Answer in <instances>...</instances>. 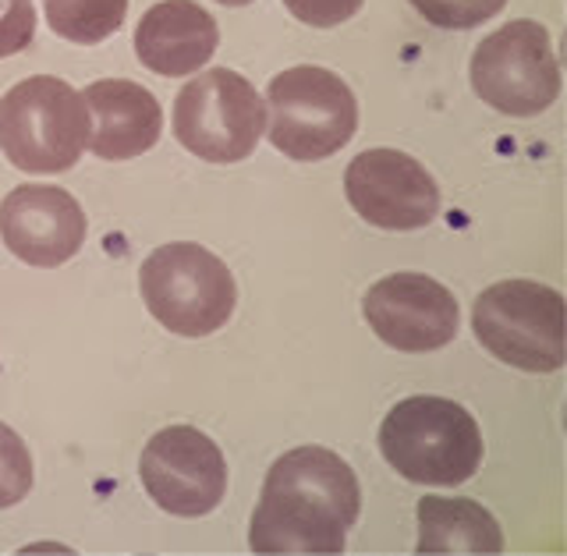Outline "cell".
Masks as SVG:
<instances>
[{"mask_svg": "<svg viewBox=\"0 0 567 556\" xmlns=\"http://www.w3.org/2000/svg\"><path fill=\"white\" fill-rule=\"evenodd\" d=\"M362 514L351 464L327 446H298L270 464L248 528L252 553H344Z\"/></svg>", "mask_w": 567, "mask_h": 556, "instance_id": "cell-1", "label": "cell"}, {"mask_svg": "<svg viewBox=\"0 0 567 556\" xmlns=\"http://www.w3.org/2000/svg\"><path fill=\"white\" fill-rule=\"evenodd\" d=\"M380 451L415 486H461L483 464V429L457 401L404 398L380 425Z\"/></svg>", "mask_w": 567, "mask_h": 556, "instance_id": "cell-2", "label": "cell"}, {"mask_svg": "<svg viewBox=\"0 0 567 556\" xmlns=\"http://www.w3.org/2000/svg\"><path fill=\"white\" fill-rule=\"evenodd\" d=\"M93 138L85 96L64 79L32 75L0 96V150L18 171L61 174Z\"/></svg>", "mask_w": 567, "mask_h": 556, "instance_id": "cell-3", "label": "cell"}, {"mask_svg": "<svg viewBox=\"0 0 567 556\" xmlns=\"http://www.w3.org/2000/svg\"><path fill=\"white\" fill-rule=\"evenodd\" d=\"M150 316L177 337H209L235 316L238 287L227 262L195 241L159 245L138 270Z\"/></svg>", "mask_w": 567, "mask_h": 556, "instance_id": "cell-4", "label": "cell"}, {"mask_svg": "<svg viewBox=\"0 0 567 556\" xmlns=\"http://www.w3.org/2000/svg\"><path fill=\"white\" fill-rule=\"evenodd\" d=\"M266 128L270 146L284 156L312 164L344 150L359 128V100L341 75L298 64L274 75L266 89Z\"/></svg>", "mask_w": 567, "mask_h": 556, "instance_id": "cell-5", "label": "cell"}, {"mask_svg": "<svg viewBox=\"0 0 567 556\" xmlns=\"http://www.w3.org/2000/svg\"><path fill=\"white\" fill-rule=\"evenodd\" d=\"M564 295L536 280H501L475 298L472 330L493 358L522 372H557L564 348Z\"/></svg>", "mask_w": 567, "mask_h": 556, "instance_id": "cell-6", "label": "cell"}, {"mask_svg": "<svg viewBox=\"0 0 567 556\" xmlns=\"http://www.w3.org/2000/svg\"><path fill=\"white\" fill-rule=\"evenodd\" d=\"M266 128V103L245 75L209 68L195 75L174 100L177 142L209 164H238L252 156Z\"/></svg>", "mask_w": 567, "mask_h": 556, "instance_id": "cell-7", "label": "cell"}, {"mask_svg": "<svg viewBox=\"0 0 567 556\" xmlns=\"http://www.w3.org/2000/svg\"><path fill=\"white\" fill-rule=\"evenodd\" d=\"M472 89L507 117H536L560 96V64L539 22H507L472 53Z\"/></svg>", "mask_w": 567, "mask_h": 556, "instance_id": "cell-8", "label": "cell"}, {"mask_svg": "<svg viewBox=\"0 0 567 556\" xmlns=\"http://www.w3.org/2000/svg\"><path fill=\"white\" fill-rule=\"evenodd\" d=\"M150 500L174 517H203L227 496V461L220 446L192 425H171L146 443L138 461Z\"/></svg>", "mask_w": 567, "mask_h": 556, "instance_id": "cell-9", "label": "cell"}, {"mask_svg": "<svg viewBox=\"0 0 567 556\" xmlns=\"http://www.w3.org/2000/svg\"><path fill=\"white\" fill-rule=\"evenodd\" d=\"M344 195L359 217L380 230H419L436 220L440 188L415 156L365 150L344 171Z\"/></svg>", "mask_w": 567, "mask_h": 556, "instance_id": "cell-10", "label": "cell"}, {"mask_svg": "<svg viewBox=\"0 0 567 556\" xmlns=\"http://www.w3.org/2000/svg\"><path fill=\"white\" fill-rule=\"evenodd\" d=\"M365 322L386 348L422 354L440 351L457 337V298L425 274H390L362 298Z\"/></svg>", "mask_w": 567, "mask_h": 556, "instance_id": "cell-11", "label": "cell"}, {"mask_svg": "<svg viewBox=\"0 0 567 556\" xmlns=\"http://www.w3.org/2000/svg\"><path fill=\"white\" fill-rule=\"evenodd\" d=\"M0 238L25 266L53 270L85 245V209L58 185H22L0 203Z\"/></svg>", "mask_w": 567, "mask_h": 556, "instance_id": "cell-12", "label": "cell"}, {"mask_svg": "<svg viewBox=\"0 0 567 556\" xmlns=\"http://www.w3.org/2000/svg\"><path fill=\"white\" fill-rule=\"evenodd\" d=\"M82 96L93 117L89 150L100 159H135L159 142L164 111L146 85L128 79H100Z\"/></svg>", "mask_w": 567, "mask_h": 556, "instance_id": "cell-13", "label": "cell"}, {"mask_svg": "<svg viewBox=\"0 0 567 556\" xmlns=\"http://www.w3.org/2000/svg\"><path fill=\"white\" fill-rule=\"evenodd\" d=\"M220 43L217 18L192 0H159L135 29V53L156 75H195Z\"/></svg>", "mask_w": 567, "mask_h": 556, "instance_id": "cell-14", "label": "cell"}, {"mask_svg": "<svg viewBox=\"0 0 567 556\" xmlns=\"http://www.w3.org/2000/svg\"><path fill=\"white\" fill-rule=\"evenodd\" d=\"M419 553H504V532L496 517L468 496L419 500Z\"/></svg>", "mask_w": 567, "mask_h": 556, "instance_id": "cell-15", "label": "cell"}, {"mask_svg": "<svg viewBox=\"0 0 567 556\" xmlns=\"http://www.w3.org/2000/svg\"><path fill=\"white\" fill-rule=\"evenodd\" d=\"M47 22L68 43L96 47L124 25L128 0H47Z\"/></svg>", "mask_w": 567, "mask_h": 556, "instance_id": "cell-16", "label": "cell"}, {"mask_svg": "<svg viewBox=\"0 0 567 556\" xmlns=\"http://www.w3.org/2000/svg\"><path fill=\"white\" fill-rule=\"evenodd\" d=\"M32 490V457L25 440L0 422V511L22 504Z\"/></svg>", "mask_w": 567, "mask_h": 556, "instance_id": "cell-17", "label": "cell"}, {"mask_svg": "<svg viewBox=\"0 0 567 556\" xmlns=\"http://www.w3.org/2000/svg\"><path fill=\"white\" fill-rule=\"evenodd\" d=\"M425 22L440 29H475L501 14L507 0H408Z\"/></svg>", "mask_w": 567, "mask_h": 556, "instance_id": "cell-18", "label": "cell"}, {"mask_svg": "<svg viewBox=\"0 0 567 556\" xmlns=\"http://www.w3.org/2000/svg\"><path fill=\"white\" fill-rule=\"evenodd\" d=\"M35 35L32 0H0V58L25 50Z\"/></svg>", "mask_w": 567, "mask_h": 556, "instance_id": "cell-19", "label": "cell"}, {"mask_svg": "<svg viewBox=\"0 0 567 556\" xmlns=\"http://www.w3.org/2000/svg\"><path fill=\"white\" fill-rule=\"evenodd\" d=\"M365 0H284V8H288L298 22H306L312 29H333L348 22L362 11Z\"/></svg>", "mask_w": 567, "mask_h": 556, "instance_id": "cell-20", "label": "cell"}, {"mask_svg": "<svg viewBox=\"0 0 567 556\" xmlns=\"http://www.w3.org/2000/svg\"><path fill=\"white\" fill-rule=\"evenodd\" d=\"M217 4H227V8H245V4H252V0H217Z\"/></svg>", "mask_w": 567, "mask_h": 556, "instance_id": "cell-21", "label": "cell"}]
</instances>
